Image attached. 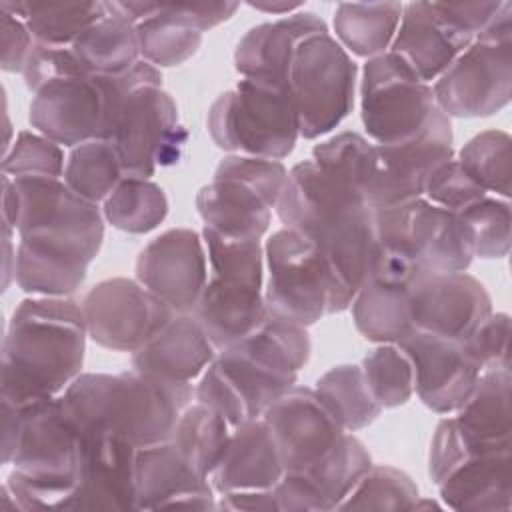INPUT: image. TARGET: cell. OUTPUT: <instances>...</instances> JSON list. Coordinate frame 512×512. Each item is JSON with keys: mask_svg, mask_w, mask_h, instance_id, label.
<instances>
[{"mask_svg": "<svg viewBox=\"0 0 512 512\" xmlns=\"http://www.w3.org/2000/svg\"><path fill=\"white\" fill-rule=\"evenodd\" d=\"M2 462L12 466L2 484L4 510H68L78 486L80 434L60 396L2 400Z\"/></svg>", "mask_w": 512, "mask_h": 512, "instance_id": "1", "label": "cell"}, {"mask_svg": "<svg viewBox=\"0 0 512 512\" xmlns=\"http://www.w3.org/2000/svg\"><path fill=\"white\" fill-rule=\"evenodd\" d=\"M310 352L306 326L266 312L254 332L216 354L202 372L194 396L232 428L258 420L278 396L296 384Z\"/></svg>", "mask_w": 512, "mask_h": 512, "instance_id": "2", "label": "cell"}, {"mask_svg": "<svg viewBox=\"0 0 512 512\" xmlns=\"http://www.w3.org/2000/svg\"><path fill=\"white\" fill-rule=\"evenodd\" d=\"M86 336L82 304L70 296L22 300L2 340L0 398L28 404L60 396L80 376Z\"/></svg>", "mask_w": 512, "mask_h": 512, "instance_id": "3", "label": "cell"}, {"mask_svg": "<svg viewBox=\"0 0 512 512\" xmlns=\"http://www.w3.org/2000/svg\"><path fill=\"white\" fill-rule=\"evenodd\" d=\"M276 212L284 228L310 238L352 296L370 280L376 254L374 210L312 160L288 172Z\"/></svg>", "mask_w": 512, "mask_h": 512, "instance_id": "4", "label": "cell"}, {"mask_svg": "<svg viewBox=\"0 0 512 512\" xmlns=\"http://www.w3.org/2000/svg\"><path fill=\"white\" fill-rule=\"evenodd\" d=\"M190 382H172L128 370L120 374H80L62 394L76 430L104 428L136 448L164 442L190 406Z\"/></svg>", "mask_w": 512, "mask_h": 512, "instance_id": "5", "label": "cell"}, {"mask_svg": "<svg viewBox=\"0 0 512 512\" xmlns=\"http://www.w3.org/2000/svg\"><path fill=\"white\" fill-rule=\"evenodd\" d=\"M374 224V280L408 286L420 272H466L474 260L464 218L426 198L374 210Z\"/></svg>", "mask_w": 512, "mask_h": 512, "instance_id": "6", "label": "cell"}, {"mask_svg": "<svg viewBox=\"0 0 512 512\" xmlns=\"http://www.w3.org/2000/svg\"><path fill=\"white\" fill-rule=\"evenodd\" d=\"M144 86H162V72L144 60L114 76L58 78L34 92L28 118L38 134L60 146L108 140L124 98Z\"/></svg>", "mask_w": 512, "mask_h": 512, "instance_id": "7", "label": "cell"}, {"mask_svg": "<svg viewBox=\"0 0 512 512\" xmlns=\"http://www.w3.org/2000/svg\"><path fill=\"white\" fill-rule=\"evenodd\" d=\"M266 312L312 326L328 314L350 308L354 296L338 280L322 250L304 234L280 228L264 244Z\"/></svg>", "mask_w": 512, "mask_h": 512, "instance_id": "8", "label": "cell"}, {"mask_svg": "<svg viewBox=\"0 0 512 512\" xmlns=\"http://www.w3.org/2000/svg\"><path fill=\"white\" fill-rule=\"evenodd\" d=\"M212 142L242 156L282 160L300 138L298 114L288 84L274 78H242L208 110Z\"/></svg>", "mask_w": 512, "mask_h": 512, "instance_id": "9", "label": "cell"}, {"mask_svg": "<svg viewBox=\"0 0 512 512\" xmlns=\"http://www.w3.org/2000/svg\"><path fill=\"white\" fill-rule=\"evenodd\" d=\"M2 224L20 238L44 240L94 260L104 240V214L98 204L68 188L64 178L2 174Z\"/></svg>", "mask_w": 512, "mask_h": 512, "instance_id": "10", "label": "cell"}, {"mask_svg": "<svg viewBox=\"0 0 512 512\" xmlns=\"http://www.w3.org/2000/svg\"><path fill=\"white\" fill-rule=\"evenodd\" d=\"M286 180L282 160L230 154L216 166L212 182L196 194L198 214L218 234L262 240Z\"/></svg>", "mask_w": 512, "mask_h": 512, "instance_id": "11", "label": "cell"}, {"mask_svg": "<svg viewBox=\"0 0 512 512\" xmlns=\"http://www.w3.org/2000/svg\"><path fill=\"white\" fill-rule=\"evenodd\" d=\"M438 108L456 118L492 116L512 96V4L502 2L496 18L436 78Z\"/></svg>", "mask_w": 512, "mask_h": 512, "instance_id": "12", "label": "cell"}, {"mask_svg": "<svg viewBox=\"0 0 512 512\" xmlns=\"http://www.w3.org/2000/svg\"><path fill=\"white\" fill-rule=\"evenodd\" d=\"M356 74L354 60L328 30L300 42L286 84L302 138L314 140L328 134L352 112Z\"/></svg>", "mask_w": 512, "mask_h": 512, "instance_id": "13", "label": "cell"}, {"mask_svg": "<svg viewBox=\"0 0 512 512\" xmlns=\"http://www.w3.org/2000/svg\"><path fill=\"white\" fill-rule=\"evenodd\" d=\"M362 124L374 144H400L420 136L440 110L432 84L390 50L366 60L360 82Z\"/></svg>", "mask_w": 512, "mask_h": 512, "instance_id": "14", "label": "cell"}, {"mask_svg": "<svg viewBox=\"0 0 512 512\" xmlns=\"http://www.w3.org/2000/svg\"><path fill=\"white\" fill-rule=\"evenodd\" d=\"M174 98L162 86L128 94L108 140L116 146L124 178H150L158 166L176 164L186 144Z\"/></svg>", "mask_w": 512, "mask_h": 512, "instance_id": "15", "label": "cell"}, {"mask_svg": "<svg viewBox=\"0 0 512 512\" xmlns=\"http://www.w3.org/2000/svg\"><path fill=\"white\" fill-rule=\"evenodd\" d=\"M82 312L88 336L116 352H136L176 314L130 278H108L92 286L82 300Z\"/></svg>", "mask_w": 512, "mask_h": 512, "instance_id": "16", "label": "cell"}, {"mask_svg": "<svg viewBox=\"0 0 512 512\" xmlns=\"http://www.w3.org/2000/svg\"><path fill=\"white\" fill-rule=\"evenodd\" d=\"M376 168L366 192V204L382 210L424 198L430 174L454 158L450 118L438 110L426 130L400 144H374Z\"/></svg>", "mask_w": 512, "mask_h": 512, "instance_id": "17", "label": "cell"}, {"mask_svg": "<svg viewBox=\"0 0 512 512\" xmlns=\"http://www.w3.org/2000/svg\"><path fill=\"white\" fill-rule=\"evenodd\" d=\"M278 446L284 472H304L324 460L346 430L316 388L292 386L262 414Z\"/></svg>", "mask_w": 512, "mask_h": 512, "instance_id": "18", "label": "cell"}, {"mask_svg": "<svg viewBox=\"0 0 512 512\" xmlns=\"http://www.w3.org/2000/svg\"><path fill=\"white\" fill-rule=\"evenodd\" d=\"M408 302L414 330L460 342L492 314L484 284L466 272H420L408 284Z\"/></svg>", "mask_w": 512, "mask_h": 512, "instance_id": "19", "label": "cell"}, {"mask_svg": "<svg viewBox=\"0 0 512 512\" xmlns=\"http://www.w3.org/2000/svg\"><path fill=\"white\" fill-rule=\"evenodd\" d=\"M136 280L176 314H192L208 282L202 234L172 228L150 240L136 258Z\"/></svg>", "mask_w": 512, "mask_h": 512, "instance_id": "20", "label": "cell"}, {"mask_svg": "<svg viewBox=\"0 0 512 512\" xmlns=\"http://www.w3.org/2000/svg\"><path fill=\"white\" fill-rule=\"evenodd\" d=\"M398 346L412 360L414 392L436 414H452L462 408L484 372L466 342L460 340L414 330Z\"/></svg>", "mask_w": 512, "mask_h": 512, "instance_id": "21", "label": "cell"}, {"mask_svg": "<svg viewBox=\"0 0 512 512\" xmlns=\"http://www.w3.org/2000/svg\"><path fill=\"white\" fill-rule=\"evenodd\" d=\"M78 434V486L68 510H136L138 448L104 428Z\"/></svg>", "mask_w": 512, "mask_h": 512, "instance_id": "22", "label": "cell"}, {"mask_svg": "<svg viewBox=\"0 0 512 512\" xmlns=\"http://www.w3.org/2000/svg\"><path fill=\"white\" fill-rule=\"evenodd\" d=\"M218 508L216 492L184 460L170 440L136 452V510Z\"/></svg>", "mask_w": 512, "mask_h": 512, "instance_id": "23", "label": "cell"}, {"mask_svg": "<svg viewBox=\"0 0 512 512\" xmlns=\"http://www.w3.org/2000/svg\"><path fill=\"white\" fill-rule=\"evenodd\" d=\"M474 36L448 20L438 2L404 4L390 52L402 58L420 80H436L470 44Z\"/></svg>", "mask_w": 512, "mask_h": 512, "instance_id": "24", "label": "cell"}, {"mask_svg": "<svg viewBox=\"0 0 512 512\" xmlns=\"http://www.w3.org/2000/svg\"><path fill=\"white\" fill-rule=\"evenodd\" d=\"M284 476V464L270 428L262 418L232 428L224 452L210 474L214 492L272 490Z\"/></svg>", "mask_w": 512, "mask_h": 512, "instance_id": "25", "label": "cell"}, {"mask_svg": "<svg viewBox=\"0 0 512 512\" xmlns=\"http://www.w3.org/2000/svg\"><path fill=\"white\" fill-rule=\"evenodd\" d=\"M216 354L192 314H174L160 332L132 352V368L162 380L192 382Z\"/></svg>", "mask_w": 512, "mask_h": 512, "instance_id": "26", "label": "cell"}, {"mask_svg": "<svg viewBox=\"0 0 512 512\" xmlns=\"http://www.w3.org/2000/svg\"><path fill=\"white\" fill-rule=\"evenodd\" d=\"M510 366L484 370L470 398L452 416L468 458L506 452L510 446Z\"/></svg>", "mask_w": 512, "mask_h": 512, "instance_id": "27", "label": "cell"}, {"mask_svg": "<svg viewBox=\"0 0 512 512\" xmlns=\"http://www.w3.org/2000/svg\"><path fill=\"white\" fill-rule=\"evenodd\" d=\"M328 30L314 12H294L276 22L250 28L236 46L234 66L242 78H274L286 82L292 56L302 40Z\"/></svg>", "mask_w": 512, "mask_h": 512, "instance_id": "28", "label": "cell"}, {"mask_svg": "<svg viewBox=\"0 0 512 512\" xmlns=\"http://www.w3.org/2000/svg\"><path fill=\"white\" fill-rule=\"evenodd\" d=\"M192 316L216 352H222L254 332L266 318L264 288L208 276Z\"/></svg>", "mask_w": 512, "mask_h": 512, "instance_id": "29", "label": "cell"}, {"mask_svg": "<svg viewBox=\"0 0 512 512\" xmlns=\"http://www.w3.org/2000/svg\"><path fill=\"white\" fill-rule=\"evenodd\" d=\"M512 450L468 458L438 486L452 510H502L512 506Z\"/></svg>", "mask_w": 512, "mask_h": 512, "instance_id": "30", "label": "cell"}, {"mask_svg": "<svg viewBox=\"0 0 512 512\" xmlns=\"http://www.w3.org/2000/svg\"><path fill=\"white\" fill-rule=\"evenodd\" d=\"M90 262L70 248L20 238L14 280L30 296H70L84 282Z\"/></svg>", "mask_w": 512, "mask_h": 512, "instance_id": "31", "label": "cell"}, {"mask_svg": "<svg viewBox=\"0 0 512 512\" xmlns=\"http://www.w3.org/2000/svg\"><path fill=\"white\" fill-rule=\"evenodd\" d=\"M350 308L356 330L370 342L398 344L414 332L408 286H394L370 278L356 292Z\"/></svg>", "mask_w": 512, "mask_h": 512, "instance_id": "32", "label": "cell"}, {"mask_svg": "<svg viewBox=\"0 0 512 512\" xmlns=\"http://www.w3.org/2000/svg\"><path fill=\"white\" fill-rule=\"evenodd\" d=\"M2 10L18 16L36 44L60 48L72 46L108 14L106 2H2Z\"/></svg>", "mask_w": 512, "mask_h": 512, "instance_id": "33", "label": "cell"}, {"mask_svg": "<svg viewBox=\"0 0 512 512\" xmlns=\"http://www.w3.org/2000/svg\"><path fill=\"white\" fill-rule=\"evenodd\" d=\"M404 4L342 2L334 12V32L340 46L356 56L374 58L390 50Z\"/></svg>", "mask_w": 512, "mask_h": 512, "instance_id": "34", "label": "cell"}, {"mask_svg": "<svg viewBox=\"0 0 512 512\" xmlns=\"http://www.w3.org/2000/svg\"><path fill=\"white\" fill-rule=\"evenodd\" d=\"M70 48L88 74H122L142 60L136 26L110 12Z\"/></svg>", "mask_w": 512, "mask_h": 512, "instance_id": "35", "label": "cell"}, {"mask_svg": "<svg viewBox=\"0 0 512 512\" xmlns=\"http://www.w3.org/2000/svg\"><path fill=\"white\" fill-rule=\"evenodd\" d=\"M232 426L212 408L196 402L184 408L172 436L168 438L196 474L210 480L224 446L230 438Z\"/></svg>", "mask_w": 512, "mask_h": 512, "instance_id": "36", "label": "cell"}, {"mask_svg": "<svg viewBox=\"0 0 512 512\" xmlns=\"http://www.w3.org/2000/svg\"><path fill=\"white\" fill-rule=\"evenodd\" d=\"M370 466L372 460L362 440L346 432L324 460L298 474L314 490L322 510H336Z\"/></svg>", "mask_w": 512, "mask_h": 512, "instance_id": "37", "label": "cell"}, {"mask_svg": "<svg viewBox=\"0 0 512 512\" xmlns=\"http://www.w3.org/2000/svg\"><path fill=\"white\" fill-rule=\"evenodd\" d=\"M64 182L88 202H104L124 180L120 154L112 140L96 138L72 148L64 166Z\"/></svg>", "mask_w": 512, "mask_h": 512, "instance_id": "38", "label": "cell"}, {"mask_svg": "<svg viewBox=\"0 0 512 512\" xmlns=\"http://www.w3.org/2000/svg\"><path fill=\"white\" fill-rule=\"evenodd\" d=\"M102 204L104 220L128 234L152 232L168 214V198L150 178H124Z\"/></svg>", "mask_w": 512, "mask_h": 512, "instance_id": "39", "label": "cell"}, {"mask_svg": "<svg viewBox=\"0 0 512 512\" xmlns=\"http://www.w3.org/2000/svg\"><path fill=\"white\" fill-rule=\"evenodd\" d=\"M314 388L346 432L366 428L382 412L368 392L360 364H340L330 368L316 380Z\"/></svg>", "mask_w": 512, "mask_h": 512, "instance_id": "40", "label": "cell"}, {"mask_svg": "<svg viewBox=\"0 0 512 512\" xmlns=\"http://www.w3.org/2000/svg\"><path fill=\"white\" fill-rule=\"evenodd\" d=\"M310 160L366 200L376 168V146L370 140L356 132H340L316 144Z\"/></svg>", "mask_w": 512, "mask_h": 512, "instance_id": "41", "label": "cell"}, {"mask_svg": "<svg viewBox=\"0 0 512 512\" xmlns=\"http://www.w3.org/2000/svg\"><path fill=\"white\" fill-rule=\"evenodd\" d=\"M136 36L140 58L158 70L184 64L202 44V32L168 16L160 2L150 18L136 24Z\"/></svg>", "mask_w": 512, "mask_h": 512, "instance_id": "42", "label": "cell"}, {"mask_svg": "<svg viewBox=\"0 0 512 512\" xmlns=\"http://www.w3.org/2000/svg\"><path fill=\"white\" fill-rule=\"evenodd\" d=\"M462 170L488 194L510 198V136L502 130H486L470 138L458 152Z\"/></svg>", "mask_w": 512, "mask_h": 512, "instance_id": "43", "label": "cell"}, {"mask_svg": "<svg viewBox=\"0 0 512 512\" xmlns=\"http://www.w3.org/2000/svg\"><path fill=\"white\" fill-rule=\"evenodd\" d=\"M368 392L380 408H396L414 394V366L398 344H380L360 362Z\"/></svg>", "mask_w": 512, "mask_h": 512, "instance_id": "44", "label": "cell"}, {"mask_svg": "<svg viewBox=\"0 0 512 512\" xmlns=\"http://www.w3.org/2000/svg\"><path fill=\"white\" fill-rule=\"evenodd\" d=\"M210 278L242 282L264 288V246L260 240L230 238L202 228Z\"/></svg>", "mask_w": 512, "mask_h": 512, "instance_id": "45", "label": "cell"}, {"mask_svg": "<svg viewBox=\"0 0 512 512\" xmlns=\"http://www.w3.org/2000/svg\"><path fill=\"white\" fill-rule=\"evenodd\" d=\"M418 498V486L406 472L386 464H372L338 508L414 510Z\"/></svg>", "mask_w": 512, "mask_h": 512, "instance_id": "46", "label": "cell"}, {"mask_svg": "<svg viewBox=\"0 0 512 512\" xmlns=\"http://www.w3.org/2000/svg\"><path fill=\"white\" fill-rule=\"evenodd\" d=\"M470 226L474 256L484 260L504 258L510 252V202L486 196L460 214Z\"/></svg>", "mask_w": 512, "mask_h": 512, "instance_id": "47", "label": "cell"}, {"mask_svg": "<svg viewBox=\"0 0 512 512\" xmlns=\"http://www.w3.org/2000/svg\"><path fill=\"white\" fill-rule=\"evenodd\" d=\"M64 166L60 144L34 132H20L2 156V174L10 178H62Z\"/></svg>", "mask_w": 512, "mask_h": 512, "instance_id": "48", "label": "cell"}, {"mask_svg": "<svg viewBox=\"0 0 512 512\" xmlns=\"http://www.w3.org/2000/svg\"><path fill=\"white\" fill-rule=\"evenodd\" d=\"M486 196L488 192L462 170L456 158L440 164L430 174L424 188V198L428 202L456 214L466 212L470 206H474Z\"/></svg>", "mask_w": 512, "mask_h": 512, "instance_id": "49", "label": "cell"}, {"mask_svg": "<svg viewBox=\"0 0 512 512\" xmlns=\"http://www.w3.org/2000/svg\"><path fill=\"white\" fill-rule=\"evenodd\" d=\"M510 316L492 312L478 330L466 340V346L480 362L482 370L510 366Z\"/></svg>", "mask_w": 512, "mask_h": 512, "instance_id": "50", "label": "cell"}, {"mask_svg": "<svg viewBox=\"0 0 512 512\" xmlns=\"http://www.w3.org/2000/svg\"><path fill=\"white\" fill-rule=\"evenodd\" d=\"M22 74H24L26 86L32 92H36L52 80L82 76V74H88V72L78 62V58L74 56L70 46L60 48V46L36 44Z\"/></svg>", "mask_w": 512, "mask_h": 512, "instance_id": "51", "label": "cell"}, {"mask_svg": "<svg viewBox=\"0 0 512 512\" xmlns=\"http://www.w3.org/2000/svg\"><path fill=\"white\" fill-rule=\"evenodd\" d=\"M0 32H2V70L24 72L30 60V54L36 46L34 36L18 16H12L10 12H4V10L0 18Z\"/></svg>", "mask_w": 512, "mask_h": 512, "instance_id": "52", "label": "cell"}, {"mask_svg": "<svg viewBox=\"0 0 512 512\" xmlns=\"http://www.w3.org/2000/svg\"><path fill=\"white\" fill-rule=\"evenodd\" d=\"M238 2H176V4H162L164 12L182 24L206 32L222 22H226L236 10Z\"/></svg>", "mask_w": 512, "mask_h": 512, "instance_id": "53", "label": "cell"}, {"mask_svg": "<svg viewBox=\"0 0 512 512\" xmlns=\"http://www.w3.org/2000/svg\"><path fill=\"white\" fill-rule=\"evenodd\" d=\"M440 12L470 36H478L496 18L502 2H438Z\"/></svg>", "mask_w": 512, "mask_h": 512, "instance_id": "54", "label": "cell"}, {"mask_svg": "<svg viewBox=\"0 0 512 512\" xmlns=\"http://www.w3.org/2000/svg\"><path fill=\"white\" fill-rule=\"evenodd\" d=\"M218 498V508L224 510H278L276 506V496L274 488L272 490H250V492H230V494H220Z\"/></svg>", "mask_w": 512, "mask_h": 512, "instance_id": "55", "label": "cell"}, {"mask_svg": "<svg viewBox=\"0 0 512 512\" xmlns=\"http://www.w3.org/2000/svg\"><path fill=\"white\" fill-rule=\"evenodd\" d=\"M248 6L262 10L266 14H294L296 10H300L304 4L302 2H286V0H278V2H270V0H260V2H248Z\"/></svg>", "mask_w": 512, "mask_h": 512, "instance_id": "56", "label": "cell"}]
</instances>
